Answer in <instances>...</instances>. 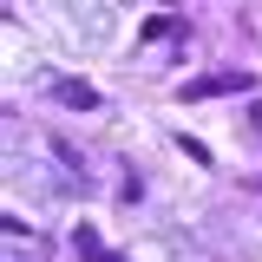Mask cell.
I'll list each match as a JSON object with an SVG mask.
<instances>
[{"label": "cell", "mask_w": 262, "mask_h": 262, "mask_svg": "<svg viewBox=\"0 0 262 262\" xmlns=\"http://www.w3.org/2000/svg\"><path fill=\"white\" fill-rule=\"evenodd\" d=\"M223 92H256V72H210V79H184V85H177V105L223 98Z\"/></svg>", "instance_id": "1"}, {"label": "cell", "mask_w": 262, "mask_h": 262, "mask_svg": "<svg viewBox=\"0 0 262 262\" xmlns=\"http://www.w3.org/2000/svg\"><path fill=\"white\" fill-rule=\"evenodd\" d=\"M59 105H72V112H98V85H85V79H59Z\"/></svg>", "instance_id": "2"}, {"label": "cell", "mask_w": 262, "mask_h": 262, "mask_svg": "<svg viewBox=\"0 0 262 262\" xmlns=\"http://www.w3.org/2000/svg\"><path fill=\"white\" fill-rule=\"evenodd\" d=\"M72 243H79V262H118L112 249H98V236H92V229H79Z\"/></svg>", "instance_id": "3"}, {"label": "cell", "mask_w": 262, "mask_h": 262, "mask_svg": "<svg viewBox=\"0 0 262 262\" xmlns=\"http://www.w3.org/2000/svg\"><path fill=\"white\" fill-rule=\"evenodd\" d=\"M184 27V20H170V13H158V20H144V27H138V39H164V33H177Z\"/></svg>", "instance_id": "4"}, {"label": "cell", "mask_w": 262, "mask_h": 262, "mask_svg": "<svg viewBox=\"0 0 262 262\" xmlns=\"http://www.w3.org/2000/svg\"><path fill=\"white\" fill-rule=\"evenodd\" d=\"M177 151H184V158H190V164H210V151H203V144H196L190 131H184V138H177Z\"/></svg>", "instance_id": "5"}]
</instances>
